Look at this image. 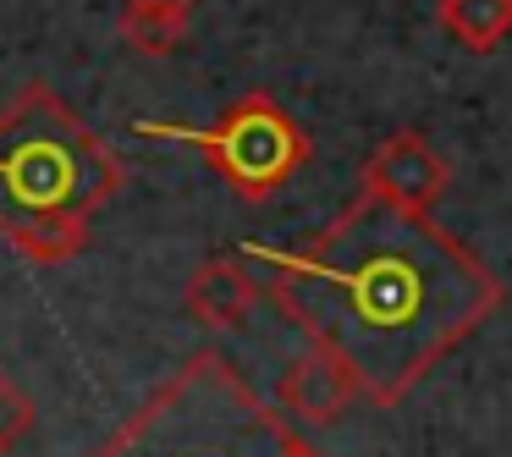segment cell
<instances>
[{"label":"cell","mask_w":512,"mask_h":457,"mask_svg":"<svg viewBox=\"0 0 512 457\" xmlns=\"http://www.w3.org/2000/svg\"><path fill=\"white\" fill-rule=\"evenodd\" d=\"M265 265V298L353 364L375 408H397L446 353L507 303L501 276L435 215L358 188L298 248L243 243Z\"/></svg>","instance_id":"obj_1"},{"label":"cell","mask_w":512,"mask_h":457,"mask_svg":"<svg viewBox=\"0 0 512 457\" xmlns=\"http://www.w3.org/2000/svg\"><path fill=\"white\" fill-rule=\"evenodd\" d=\"M127 166L50 83H28L0 111V237L34 265H67L122 193Z\"/></svg>","instance_id":"obj_2"},{"label":"cell","mask_w":512,"mask_h":457,"mask_svg":"<svg viewBox=\"0 0 512 457\" xmlns=\"http://www.w3.org/2000/svg\"><path fill=\"white\" fill-rule=\"evenodd\" d=\"M89 457H325L221 347L188 353Z\"/></svg>","instance_id":"obj_3"},{"label":"cell","mask_w":512,"mask_h":457,"mask_svg":"<svg viewBox=\"0 0 512 457\" xmlns=\"http://www.w3.org/2000/svg\"><path fill=\"white\" fill-rule=\"evenodd\" d=\"M144 138H177V144H193L210 171L237 193L243 204H265L298 177L314 160L309 133L298 127V116L265 89L237 94L221 111V122L210 127H182V122H138Z\"/></svg>","instance_id":"obj_4"},{"label":"cell","mask_w":512,"mask_h":457,"mask_svg":"<svg viewBox=\"0 0 512 457\" xmlns=\"http://www.w3.org/2000/svg\"><path fill=\"white\" fill-rule=\"evenodd\" d=\"M358 188L380 193V199L402 204V210L435 215V204L452 193V160H446L424 133L402 127V133L380 138V144L369 149V160L358 166Z\"/></svg>","instance_id":"obj_5"},{"label":"cell","mask_w":512,"mask_h":457,"mask_svg":"<svg viewBox=\"0 0 512 457\" xmlns=\"http://www.w3.org/2000/svg\"><path fill=\"white\" fill-rule=\"evenodd\" d=\"M358 402H369V391L353 375V364L342 353H331V347H314V342L303 358H292V369L276 386V408L292 424H303V430H331Z\"/></svg>","instance_id":"obj_6"},{"label":"cell","mask_w":512,"mask_h":457,"mask_svg":"<svg viewBox=\"0 0 512 457\" xmlns=\"http://www.w3.org/2000/svg\"><path fill=\"white\" fill-rule=\"evenodd\" d=\"M265 298V281L248 270V254H215L182 287V309L204 325V331H237Z\"/></svg>","instance_id":"obj_7"},{"label":"cell","mask_w":512,"mask_h":457,"mask_svg":"<svg viewBox=\"0 0 512 457\" xmlns=\"http://www.w3.org/2000/svg\"><path fill=\"white\" fill-rule=\"evenodd\" d=\"M435 23L468 56H490L496 45L512 39V0H441L435 6Z\"/></svg>","instance_id":"obj_8"},{"label":"cell","mask_w":512,"mask_h":457,"mask_svg":"<svg viewBox=\"0 0 512 457\" xmlns=\"http://www.w3.org/2000/svg\"><path fill=\"white\" fill-rule=\"evenodd\" d=\"M116 34H122L127 45L138 50V56L166 61L171 50L188 39V23H171V17H144V12H122V17H116Z\"/></svg>","instance_id":"obj_9"},{"label":"cell","mask_w":512,"mask_h":457,"mask_svg":"<svg viewBox=\"0 0 512 457\" xmlns=\"http://www.w3.org/2000/svg\"><path fill=\"white\" fill-rule=\"evenodd\" d=\"M34 424H39V408H34V397H28L23 386H17L6 369H0V457L6 452H17V446L34 435Z\"/></svg>","instance_id":"obj_10"},{"label":"cell","mask_w":512,"mask_h":457,"mask_svg":"<svg viewBox=\"0 0 512 457\" xmlns=\"http://www.w3.org/2000/svg\"><path fill=\"white\" fill-rule=\"evenodd\" d=\"M199 0H122V12H144V17H171V23H193Z\"/></svg>","instance_id":"obj_11"}]
</instances>
